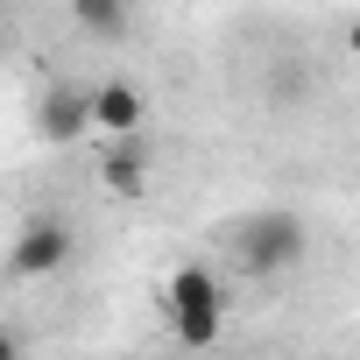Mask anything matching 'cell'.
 <instances>
[{
  "label": "cell",
  "mask_w": 360,
  "mask_h": 360,
  "mask_svg": "<svg viewBox=\"0 0 360 360\" xmlns=\"http://www.w3.org/2000/svg\"><path fill=\"white\" fill-rule=\"evenodd\" d=\"M304 248H311L304 219L283 212V205H269V212H248V219H240V233H233V269L255 276V283H269V276H290V269L304 262Z\"/></svg>",
  "instance_id": "obj_2"
},
{
  "label": "cell",
  "mask_w": 360,
  "mask_h": 360,
  "mask_svg": "<svg viewBox=\"0 0 360 360\" xmlns=\"http://www.w3.org/2000/svg\"><path fill=\"white\" fill-rule=\"evenodd\" d=\"M71 22L99 43H120L127 36V0H71Z\"/></svg>",
  "instance_id": "obj_7"
},
{
  "label": "cell",
  "mask_w": 360,
  "mask_h": 360,
  "mask_svg": "<svg viewBox=\"0 0 360 360\" xmlns=\"http://www.w3.org/2000/svg\"><path fill=\"white\" fill-rule=\"evenodd\" d=\"M85 106H92V127H99V134H134V127H141V92H134V85H120V78L92 85V92H85Z\"/></svg>",
  "instance_id": "obj_6"
},
{
  "label": "cell",
  "mask_w": 360,
  "mask_h": 360,
  "mask_svg": "<svg viewBox=\"0 0 360 360\" xmlns=\"http://www.w3.org/2000/svg\"><path fill=\"white\" fill-rule=\"evenodd\" d=\"M36 134L43 141H85L92 134V106H85V85H50L43 99H36Z\"/></svg>",
  "instance_id": "obj_4"
},
{
  "label": "cell",
  "mask_w": 360,
  "mask_h": 360,
  "mask_svg": "<svg viewBox=\"0 0 360 360\" xmlns=\"http://www.w3.org/2000/svg\"><path fill=\"white\" fill-rule=\"evenodd\" d=\"M346 50H353V57H360V22H353V29H346Z\"/></svg>",
  "instance_id": "obj_9"
},
{
  "label": "cell",
  "mask_w": 360,
  "mask_h": 360,
  "mask_svg": "<svg viewBox=\"0 0 360 360\" xmlns=\"http://www.w3.org/2000/svg\"><path fill=\"white\" fill-rule=\"evenodd\" d=\"M0 360H22V346H15V332H0Z\"/></svg>",
  "instance_id": "obj_8"
},
{
  "label": "cell",
  "mask_w": 360,
  "mask_h": 360,
  "mask_svg": "<svg viewBox=\"0 0 360 360\" xmlns=\"http://www.w3.org/2000/svg\"><path fill=\"white\" fill-rule=\"evenodd\" d=\"M71 226L57 219V212H36L22 233H15V248H8V276L15 283H43V276H57L64 262H71Z\"/></svg>",
  "instance_id": "obj_3"
},
{
  "label": "cell",
  "mask_w": 360,
  "mask_h": 360,
  "mask_svg": "<svg viewBox=\"0 0 360 360\" xmlns=\"http://www.w3.org/2000/svg\"><path fill=\"white\" fill-rule=\"evenodd\" d=\"M99 184H106L113 198H141V191L155 184V162L134 148V134H120V141L99 155Z\"/></svg>",
  "instance_id": "obj_5"
},
{
  "label": "cell",
  "mask_w": 360,
  "mask_h": 360,
  "mask_svg": "<svg viewBox=\"0 0 360 360\" xmlns=\"http://www.w3.org/2000/svg\"><path fill=\"white\" fill-rule=\"evenodd\" d=\"M162 311H169L176 346H191V353L219 346V332H226V290H219V276H212L205 262H176V269H169Z\"/></svg>",
  "instance_id": "obj_1"
}]
</instances>
